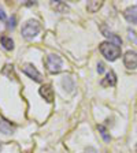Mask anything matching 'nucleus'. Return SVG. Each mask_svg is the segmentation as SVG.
<instances>
[{"label":"nucleus","instance_id":"a211bd4d","mask_svg":"<svg viewBox=\"0 0 137 153\" xmlns=\"http://www.w3.org/2000/svg\"><path fill=\"white\" fill-rule=\"evenodd\" d=\"M0 19H1V21H3V22H6L7 21V16H6V13H4L3 10L0 8Z\"/></svg>","mask_w":137,"mask_h":153},{"label":"nucleus","instance_id":"f257e3e1","mask_svg":"<svg viewBox=\"0 0 137 153\" xmlns=\"http://www.w3.org/2000/svg\"><path fill=\"white\" fill-rule=\"evenodd\" d=\"M99 49L102 52V55L110 62L117 60L119 56H121V47H117L115 44L110 41H104L99 45Z\"/></svg>","mask_w":137,"mask_h":153},{"label":"nucleus","instance_id":"20e7f679","mask_svg":"<svg viewBox=\"0 0 137 153\" xmlns=\"http://www.w3.org/2000/svg\"><path fill=\"white\" fill-rule=\"evenodd\" d=\"M22 71L29 76V78H32L33 81H36V82H41V79H43L41 74L38 73V70L33 66V64H29V63L25 64V66L22 67Z\"/></svg>","mask_w":137,"mask_h":153},{"label":"nucleus","instance_id":"0eeeda50","mask_svg":"<svg viewBox=\"0 0 137 153\" xmlns=\"http://www.w3.org/2000/svg\"><path fill=\"white\" fill-rule=\"evenodd\" d=\"M124 16L125 19L130 23H137V6H133V7H129V8L125 10L124 13Z\"/></svg>","mask_w":137,"mask_h":153},{"label":"nucleus","instance_id":"2eb2a0df","mask_svg":"<svg viewBox=\"0 0 137 153\" xmlns=\"http://www.w3.org/2000/svg\"><path fill=\"white\" fill-rule=\"evenodd\" d=\"M3 74L8 76L10 79H14V78H15V74H14V67L10 66V64H7V66L3 68Z\"/></svg>","mask_w":137,"mask_h":153},{"label":"nucleus","instance_id":"423d86ee","mask_svg":"<svg viewBox=\"0 0 137 153\" xmlns=\"http://www.w3.org/2000/svg\"><path fill=\"white\" fill-rule=\"evenodd\" d=\"M38 93H40L41 97H44V100L47 102L54 101V89H52L51 85H43L40 88V90H38Z\"/></svg>","mask_w":137,"mask_h":153},{"label":"nucleus","instance_id":"7ed1b4c3","mask_svg":"<svg viewBox=\"0 0 137 153\" xmlns=\"http://www.w3.org/2000/svg\"><path fill=\"white\" fill-rule=\"evenodd\" d=\"M45 66H47V70L49 73H59L62 70V66H63V60L58 55H48L47 60H45Z\"/></svg>","mask_w":137,"mask_h":153},{"label":"nucleus","instance_id":"aec40b11","mask_svg":"<svg viewBox=\"0 0 137 153\" xmlns=\"http://www.w3.org/2000/svg\"><path fill=\"white\" fill-rule=\"evenodd\" d=\"M0 150H1V145H0Z\"/></svg>","mask_w":137,"mask_h":153},{"label":"nucleus","instance_id":"6e6552de","mask_svg":"<svg viewBox=\"0 0 137 153\" xmlns=\"http://www.w3.org/2000/svg\"><path fill=\"white\" fill-rule=\"evenodd\" d=\"M115 83H117V75H115L114 71H109V73L106 74L104 78H103L102 86L107 88V86H114Z\"/></svg>","mask_w":137,"mask_h":153},{"label":"nucleus","instance_id":"1a4fd4ad","mask_svg":"<svg viewBox=\"0 0 137 153\" xmlns=\"http://www.w3.org/2000/svg\"><path fill=\"white\" fill-rule=\"evenodd\" d=\"M51 7L56 11V13H67L69 11V6H67L66 3H63V1H61V0H52L51 1Z\"/></svg>","mask_w":137,"mask_h":153},{"label":"nucleus","instance_id":"6ab92c4d","mask_svg":"<svg viewBox=\"0 0 137 153\" xmlns=\"http://www.w3.org/2000/svg\"><path fill=\"white\" fill-rule=\"evenodd\" d=\"M129 37H130V40H132V38H133V40H134V42H137V38L134 37V32H132L130 29H129Z\"/></svg>","mask_w":137,"mask_h":153},{"label":"nucleus","instance_id":"4468645a","mask_svg":"<svg viewBox=\"0 0 137 153\" xmlns=\"http://www.w3.org/2000/svg\"><path fill=\"white\" fill-rule=\"evenodd\" d=\"M97 128H99L100 134H102L103 140H104L106 142H110V140H111V137H110V134H109V131H107V128H106L104 126H103V124H99V126H97Z\"/></svg>","mask_w":137,"mask_h":153},{"label":"nucleus","instance_id":"ddd939ff","mask_svg":"<svg viewBox=\"0 0 137 153\" xmlns=\"http://www.w3.org/2000/svg\"><path fill=\"white\" fill-rule=\"evenodd\" d=\"M62 85H63L64 90H67L69 93H73V90H74V81L71 79L70 76H64L63 81H62Z\"/></svg>","mask_w":137,"mask_h":153},{"label":"nucleus","instance_id":"f8f14e48","mask_svg":"<svg viewBox=\"0 0 137 153\" xmlns=\"http://www.w3.org/2000/svg\"><path fill=\"white\" fill-rule=\"evenodd\" d=\"M102 6H103V1L93 0V1H88V4H86V10H88V13H96V11H99V8Z\"/></svg>","mask_w":137,"mask_h":153},{"label":"nucleus","instance_id":"39448f33","mask_svg":"<svg viewBox=\"0 0 137 153\" xmlns=\"http://www.w3.org/2000/svg\"><path fill=\"white\" fill-rule=\"evenodd\" d=\"M124 64L129 70H134L137 68V52L128 51L124 56Z\"/></svg>","mask_w":137,"mask_h":153},{"label":"nucleus","instance_id":"9d476101","mask_svg":"<svg viewBox=\"0 0 137 153\" xmlns=\"http://www.w3.org/2000/svg\"><path fill=\"white\" fill-rule=\"evenodd\" d=\"M0 131L3 134H13L14 133V126L4 119H0Z\"/></svg>","mask_w":137,"mask_h":153},{"label":"nucleus","instance_id":"f3484780","mask_svg":"<svg viewBox=\"0 0 137 153\" xmlns=\"http://www.w3.org/2000/svg\"><path fill=\"white\" fill-rule=\"evenodd\" d=\"M97 73L99 74L104 73V63H102V62H99V64H97Z\"/></svg>","mask_w":137,"mask_h":153},{"label":"nucleus","instance_id":"9b49d317","mask_svg":"<svg viewBox=\"0 0 137 153\" xmlns=\"http://www.w3.org/2000/svg\"><path fill=\"white\" fill-rule=\"evenodd\" d=\"M0 41H1V45H3L4 49H7V51H13V49H14V41L11 40V37L1 36Z\"/></svg>","mask_w":137,"mask_h":153},{"label":"nucleus","instance_id":"f03ea898","mask_svg":"<svg viewBox=\"0 0 137 153\" xmlns=\"http://www.w3.org/2000/svg\"><path fill=\"white\" fill-rule=\"evenodd\" d=\"M40 30H41V25H40V22L36 21V19H30V21H28V22L22 26V32L21 33H22L23 38H26V40H32L33 37H36V36L40 33Z\"/></svg>","mask_w":137,"mask_h":153},{"label":"nucleus","instance_id":"dca6fc26","mask_svg":"<svg viewBox=\"0 0 137 153\" xmlns=\"http://www.w3.org/2000/svg\"><path fill=\"white\" fill-rule=\"evenodd\" d=\"M15 25H16V16H15V15H13L11 18L8 19L7 27H8V29H14V27H15Z\"/></svg>","mask_w":137,"mask_h":153}]
</instances>
